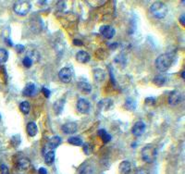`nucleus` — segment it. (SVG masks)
<instances>
[{
	"mask_svg": "<svg viewBox=\"0 0 185 174\" xmlns=\"http://www.w3.org/2000/svg\"><path fill=\"white\" fill-rule=\"evenodd\" d=\"M156 67L157 69L161 71V72H166L173 64V58L169 54H162L158 56L156 59Z\"/></svg>",
	"mask_w": 185,
	"mask_h": 174,
	"instance_id": "nucleus-1",
	"label": "nucleus"
},
{
	"mask_svg": "<svg viewBox=\"0 0 185 174\" xmlns=\"http://www.w3.org/2000/svg\"><path fill=\"white\" fill-rule=\"evenodd\" d=\"M150 13L155 19H164L167 14V8L162 2H155L150 7Z\"/></svg>",
	"mask_w": 185,
	"mask_h": 174,
	"instance_id": "nucleus-2",
	"label": "nucleus"
},
{
	"mask_svg": "<svg viewBox=\"0 0 185 174\" xmlns=\"http://www.w3.org/2000/svg\"><path fill=\"white\" fill-rule=\"evenodd\" d=\"M142 159L146 163H153L157 156V150L155 146L148 145L142 149Z\"/></svg>",
	"mask_w": 185,
	"mask_h": 174,
	"instance_id": "nucleus-3",
	"label": "nucleus"
},
{
	"mask_svg": "<svg viewBox=\"0 0 185 174\" xmlns=\"http://www.w3.org/2000/svg\"><path fill=\"white\" fill-rule=\"evenodd\" d=\"M31 7V3L29 1H17L13 6V9L16 14L20 16H25L29 13Z\"/></svg>",
	"mask_w": 185,
	"mask_h": 174,
	"instance_id": "nucleus-4",
	"label": "nucleus"
},
{
	"mask_svg": "<svg viewBox=\"0 0 185 174\" xmlns=\"http://www.w3.org/2000/svg\"><path fill=\"white\" fill-rule=\"evenodd\" d=\"M74 76V72L73 70L68 67L62 68L61 70L59 72V77L60 79V81L65 82V83H69L72 81Z\"/></svg>",
	"mask_w": 185,
	"mask_h": 174,
	"instance_id": "nucleus-5",
	"label": "nucleus"
},
{
	"mask_svg": "<svg viewBox=\"0 0 185 174\" xmlns=\"http://www.w3.org/2000/svg\"><path fill=\"white\" fill-rule=\"evenodd\" d=\"M77 110L82 113V114H87L90 110V108H91V105H90V102L86 99V98H80L78 101H77Z\"/></svg>",
	"mask_w": 185,
	"mask_h": 174,
	"instance_id": "nucleus-6",
	"label": "nucleus"
},
{
	"mask_svg": "<svg viewBox=\"0 0 185 174\" xmlns=\"http://www.w3.org/2000/svg\"><path fill=\"white\" fill-rule=\"evenodd\" d=\"M182 96L178 90L171 91V93L168 96V103L172 107H175V106L179 105L182 102Z\"/></svg>",
	"mask_w": 185,
	"mask_h": 174,
	"instance_id": "nucleus-7",
	"label": "nucleus"
},
{
	"mask_svg": "<svg viewBox=\"0 0 185 174\" xmlns=\"http://www.w3.org/2000/svg\"><path fill=\"white\" fill-rule=\"evenodd\" d=\"M62 132L66 134H74L78 131V124L75 122H67L61 127Z\"/></svg>",
	"mask_w": 185,
	"mask_h": 174,
	"instance_id": "nucleus-8",
	"label": "nucleus"
},
{
	"mask_svg": "<svg viewBox=\"0 0 185 174\" xmlns=\"http://www.w3.org/2000/svg\"><path fill=\"white\" fill-rule=\"evenodd\" d=\"M99 32H100V34H101L105 39L113 38V36H114L115 34H116L115 29H114L112 26H110V25H104V26H101Z\"/></svg>",
	"mask_w": 185,
	"mask_h": 174,
	"instance_id": "nucleus-9",
	"label": "nucleus"
},
{
	"mask_svg": "<svg viewBox=\"0 0 185 174\" xmlns=\"http://www.w3.org/2000/svg\"><path fill=\"white\" fill-rule=\"evenodd\" d=\"M145 124L143 121H137L133 126H132V129H131V133L132 134L136 137H139V136H142L144 134L145 132Z\"/></svg>",
	"mask_w": 185,
	"mask_h": 174,
	"instance_id": "nucleus-10",
	"label": "nucleus"
},
{
	"mask_svg": "<svg viewBox=\"0 0 185 174\" xmlns=\"http://www.w3.org/2000/svg\"><path fill=\"white\" fill-rule=\"evenodd\" d=\"M60 144H61V138L59 136L55 135L48 140L44 148H47L48 149L47 151H53V149L57 148Z\"/></svg>",
	"mask_w": 185,
	"mask_h": 174,
	"instance_id": "nucleus-11",
	"label": "nucleus"
},
{
	"mask_svg": "<svg viewBox=\"0 0 185 174\" xmlns=\"http://www.w3.org/2000/svg\"><path fill=\"white\" fill-rule=\"evenodd\" d=\"M36 93V86L33 82H29L23 89L22 95L24 97H33Z\"/></svg>",
	"mask_w": 185,
	"mask_h": 174,
	"instance_id": "nucleus-12",
	"label": "nucleus"
},
{
	"mask_svg": "<svg viewBox=\"0 0 185 174\" xmlns=\"http://www.w3.org/2000/svg\"><path fill=\"white\" fill-rule=\"evenodd\" d=\"M90 58H91V57H90L89 53L86 52V51H83V50L79 51L76 54V59H77V61H79L80 63H82V64H85V63L89 62L90 61Z\"/></svg>",
	"mask_w": 185,
	"mask_h": 174,
	"instance_id": "nucleus-13",
	"label": "nucleus"
},
{
	"mask_svg": "<svg viewBox=\"0 0 185 174\" xmlns=\"http://www.w3.org/2000/svg\"><path fill=\"white\" fill-rule=\"evenodd\" d=\"M119 171L121 174H130L131 171V162L125 160L122 161L119 166Z\"/></svg>",
	"mask_w": 185,
	"mask_h": 174,
	"instance_id": "nucleus-14",
	"label": "nucleus"
},
{
	"mask_svg": "<svg viewBox=\"0 0 185 174\" xmlns=\"http://www.w3.org/2000/svg\"><path fill=\"white\" fill-rule=\"evenodd\" d=\"M38 133V128L35 122L31 121L27 124V134L31 137H34Z\"/></svg>",
	"mask_w": 185,
	"mask_h": 174,
	"instance_id": "nucleus-15",
	"label": "nucleus"
},
{
	"mask_svg": "<svg viewBox=\"0 0 185 174\" xmlns=\"http://www.w3.org/2000/svg\"><path fill=\"white\" fill-rule=\"evenodd\" d=\"M31 166V161L27 157H21L18 161V169L21 171L28 170Z\"/></svg>",
	"mask_w": 185,
	"mask_h": 174,
	"instance_id": "nucleus-16",
	"label": "nucleus"
},
{
	"mask_svg": "<svg viewBox=\"0 0 185 174\" xmlns=\"http://www.w3.org/2000/svg\"><path fill=\"white\" fill-rule=\"evenodd\" d=\"M78 88L83 94H90L92 91V86L87 82H78Z\"/></svg>",
	"mask_w": 185,
	"mask_h": 174,
	"instance_id": "nucleus-17",
	"label": "nucleus"
},
{
	"mask_svg": "<svg viewBox=\"0 0 185 174\" xmlns=\"http://www.w3.org/2000/svg\"><path fill=\"white\" fill-rule=\"evenodd\" d=\"M167 81H168V79H167V77L166 75H157L156 77L154 78L153 82L157 86L161 87V86H164L165 84L167 82Z\"/></svg>",
	"mask_w": 185,
	"mask_h": 174,
	"instance_id": "nucleus-18",
	"label": "nucleus"
},
{
	"mask_svg": "<svg viewBox=\"0 0 185 174\" xmlns=\"http://www.w3.org/2000/svg\"><path fill=\"white\" fill-rule=\"evenodd\" d=\"M124 106H125V108L128 110H134L137 107V102L133 98L129 97V98H127Z\"/></svg>",
	"mask_w": 185,
	"mask_h": 174,
	"instance_id": "nucleus-19",
	"label": "nucleus"
},
{
	"mask_svg": "<svg viewBox=\"0 0 185 174\" xmlns=\"http://www.w3.org/2000/svg\"><path fill=\"white\" fill-rule=\"evenodd\" d=\"M94 75H95V79L96 82H103L105 78V73L101 69H95L94 71Z\"/></svg>",
	"mask_w": 185,
	"mask_h": 174,
	"instance_id": "nucleus-20",
	"label": "nucleus"
},
{
	"mask_svg": "<svg viewBox=\"0 0 185 174\" xmlns=\"http://www.w3.org/2000/svg\"><path fill=\"white\" fill-rule=\"evenodd\" d=\"M55 161V152L54 151H47L44 154V162L47 165H52Z\"/></svg>",
	"mask_w": 185,
	"mask_h": 174,
	"instance_id": "nucleus-21",
	"label": "nucleus"
},
{
	"mask_svg": "<svg viewBox=\"0 0 185 174\" xmlns=\"http://www.w3.org/2000/svg\"><path fill=\"white\" fill-rule=\"evenodd\" d=\"M64 104H65V100H63V99H59L57 102H55V104H54V110H55V112L58 115H59L62 112V110L64 108Z\"/></svg>",
	"mask_w": 185,
	"mask_h": 174,
	"instance_id": "nucleus-22",
	"label": "nucleus"
},
{
	"mask_svg": "<svg viewBox=\"0 0 185 174\" xmlns=\"http://www.w3.org/2000/svg\"><path fill=\"white\" fill-rule=\"evenodd\" d=\"M97 134H98V135L101 137L102 141H103L105 144H107V143H109V142L111 141V135H110L105 130L101 129V130L98 131Z\"/></svg>",
	"mask_w": 185,
	"mask_h": 174,
	"instance_id": "nucleus-23",
	"label": "nucleus"
},
{
	"mask_svg": "<svg viewBox=\"0 0 185 174\" xmlns=\"http://www.w3.org/2000/svg\"><path fill=\"white\" fill-rule=\"evenodd\" d=\"M68 143L70 144V145H76V146H82V145H83L82 138L81 137H78V136H71V137H69L68 139Z\"/></svg>",
	"mask_w": 185,
	"mask_h": 174,
	"instance_id": "nucleus-24",
	"label": "nucleus"
},
{
	"mask_svg": "<svg viewBox=\"0 0 185 174\" xmlns=\"http://www.w3.org/2000/svg\"><path fill=\"white\" fill-rule=\"evenodd\" d=\"M20 109H21V111L23 114H25V115L29 114L30 109H31V105H30V103H29L28 101H23V102H21V104H20Z\"/></svg>",
	"mask_w": 185,
	"mask_h": 174,
	"instance_id": "nucleus-25",
	"label": "nucleus"
},
{
	"mask_svg": "<svg viewBox=\"0 0 185 174\" xmlns=\"http://www.w3.org/2000/svg\"><path fill=\"white\" fill-rule=\"evenodd\" d=\"M79 174H94V170L90 165L83 164L79 170Z\"/></svg>",
	"mask_w": 185,
	"mask_h": 174,
	"instance_id": "nucleus-26",
	"label": "nucleus"
},
{
	"mask_svg": "<svg viewBox=\"0 0 185 174\" xmlns=\"http://www.w3.org/2000/svg\"><path fill=\"white\" fill-rule=\"evenodd\" d=\"M8 59V52L4 48H0V64L7 62Z\"/></svg>",
	"mask_w": 185,
	"mask_h": 174,
	"instance_id": "nucleus-27",
	"label": "nucleus"
},
{
	"mask_svg": "<svg viewBox=\"0 0 185 174\" xmlns=\"http://www.w3.org/2000/svg\"><path fill=\"white\" fill-rule=\"evenodd\" d=\"M27 57L31 58V59H32V61L33 62V61H38V60H39V58H40V55H39V53H38L36 50H31V51H29V52H28Z\"/></svg>",
	"mask_w": 185,
	"mask_h": 174,
	"instance_id": "nucleus-28",
	"label": "nucleus"
},
{
	"mask_svg": "<svg viewBox=\"0 0 185 174\" xmlns=\"http://www.w3.org/2000/svg\"><path fill=\"white\" fill-rule=\"evenodd\" d=\"M21 136L18 135V134H16V135H14L12 138H11V144L15 146V147H18L20 145H21Z\"/></svg>",
	"mask_w": 185,
	"mask_h": 174,
	"instance_id": "nucleus-29",
	"label": "nucleus"
},
{
	"mask_svg": "<svg viewBox=\"0 0 185 174\" xmlns=\"http://www.w3.org/2000/svg\"><path fill=\"white\" fill-rule=\"evenodd\" d=\"M22 63H23L24 67H26V68H31V67H32V65H33V61H32V59H31L30 58H28L27 56L23 58Z\"/></svg>",
	"mask_w": 185,
	"mask_h": 174,
	"instance_id": "nucleus-30",
	"label": "nucleus"
},
{
	"mask_svg": "<svg viewBox=\"0 0 185 174\" xmlns=\"http://www.w3.org/2000/svg\"><path fill=\"white\" fill-rule=\"evenodd\" d=\"M0 174H9L8 168L6 165H4V164H2L0 166Z\"/></svg>",
	"mask_w": 185,
	"mask_h": 174,
	"instance_id": "nucleus-31",
	"label": "nucleus"
},
{
	"mask_svg": "<svg viewBox=\"0 0 185 174\" xmlns=\"http://www.w3.org/2000/svg\"><path fill=\"white\" fill-rule=\"evenodd\" d=\"M42 93L44 95V97H46V98H48V97H50V91H49V89H47L45 87H43L42 88Z\"/></svg>",
	"mask_w": 185,
	"mask_h": 174,
	"instance_id": "nucleus-32",
	"label": "nucleus"
},
{
	"mask_svg": "<svg viewBox=\"0 0 185 174\" xmlns=\"http://www.w3.org/2000/svg\"><path fill=\"white\" fill-rule=\"evenodd\" d=\"M135 174H149V172H148V171H146L144 169H139L136 171Z\"/></svg>",
	"mask_w": 185,
	"mask_h": 174,
	"instance_id": "nucleus-33",
	"label": "nucleus"
},
{
	"mask_svg": "<svg viewBox=\"0 0 185 174\" xmlns=\"http://www.w3.org/2000/svg\"><path fill=\"white\" fill-rule=\"evenodd\" d=\"M16 49H17V52L21 53V52L24 50V46H23L22 45H17V46H16Z\"/></svg>",
	"mask_w": 185,
	"mask_h": 174,
	"instance_id": "nucleus-34",
	"label": "nucleus"
},
{
	"mask_svg": "<svg viewBox=\"0 0 185 174\" xmlns=\"http://www.w3.org/2000/svg\"><path fill=\"white\" fill-rule=\"evenodd\" d=\"M38 173L39 174H47V171L44 168H40L38 170Z\"/></svg>",
	"mask_w": 185,
	"mask_h": 174,
	"instance_id": "nucleus-35",
	"label": "nucleus"
},
{
	"mask_svg": "<svg viewBox=\"0 0 185 174\" xmlns=\"http://www.w3.org/2000/svg\"><path fill=\"white\" fill-rule=\"evenodd\" d=\"M73 44H74V45H82V42L79 41V40H77V39H74V41H73Z\"/></svg>",
	"mask_w": 185,
	"mask_h": 174,
	"instance_id": "nucleus-36",
	"label": "nucleus"
},
{
	"mask_svg": "<svg viewBox=\"0 0 185 174\" xmlns=\"http://www.w3.org/2000/svg\"><path fill=\"white\" fill-rule=\"evenodd\" d=\"M180 22L182 24V25H184L185 24V20H184V14H182L181 17H180Z\"/></svg>",
	"mask_w": 185,
	"mask_h": 174,
	"instance_id": "nucleus-37",
	"label": "nucleus"
},
{
	"mask_svg": "<svg viewBox=\"0 0 185 174\" xmlns=\"http://www.w3.org/2000/svg\"><path fill=\"white\" fill-rule=\"evenodd\" d=\"M184 74H185V72H184V71H182V79H184Z\"/></svg>",
	"mask_w": 185,
	"mask_h": 174,
	"instance_id": "nucleus-38",
	"label": "nucleus"
},
{
	"mask_svg": "<svg viewBox=\"0 0 185 174\" xmlns=\"http://www.w3.org/2000/svg\"><path fill=\"white\" fill-rule=\"evenodd\" d=\"M0 119H1V115H0Z\"/></svg>",
	"mask_w": 185,
	"mask_h": 174,
	"instance_id": "nucleus-39",
	"label": "nucleus"
}]
</instances>
